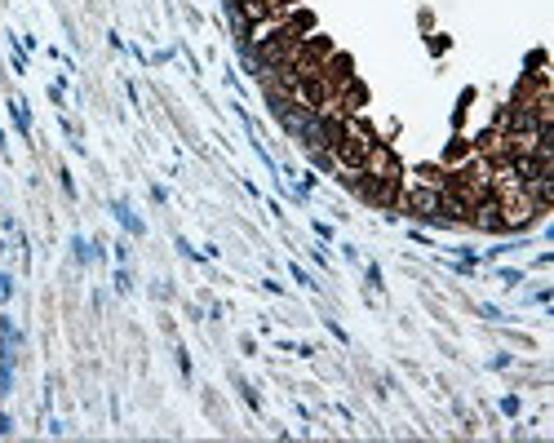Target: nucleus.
Here are the masks:
<instances>
[{"label": "nucleus", "mask_w": 554, "mask_h": 443, "mask_svg": "<svg viewBox=\"0 0 554 443\" xmlns=\"http://www.w3.org/2000/svg\"><path fill=\"white\" fill-rule=\"evenodd\" d=\"M399 204L413 209L417 218H439V187H413V191L399 195Z\"/></svg>", "instance_id": "f257e3e1"}]
</instances>
